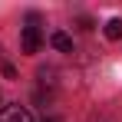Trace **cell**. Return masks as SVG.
Masks as SVG:
<instances>
[{
    "label": "cell",
    "instance_id": "1",
    "mask_svg": "<svg viewBox=\"0 0 122 122\" xmlns=\"http://www.w3.org/2000/svg\"><path fill=\"white\" fill-rule=\"evenodd\" d=\"M40 46H43V33H40V26H23V33H20V50L23 53H40Z\"/></svg>",
    "mask_w": 122,
    "mask_h": 122
},
{
    "label": "cell",
    "instance_id": "2",
    "mask_svg": "<svg viewBox=\"0 0 122 122\" xmlns=\"http://www.w3.org/2000/svg\"><path fill=\"white\" fill-rule=\"evenodd\" d=\"M0 122H33L26 106H3L0 109Z\"/></svg>",
    "mask_w": 122,
    "mask_h": 122
},
{
    "label": "cell",
    "instance_id": "3",
    "mask_svg": "<svg viewBox=\"0 0 122 122\" xmlns=\"http://www.w3.org/2000/svg\"><path fill=\"white\" fill-rule=\"evenodd\" d=\"M50 46L60 50V53H73V40H69L63 30H53V33H50Z\"/></svg>",
    "mask_w": 122,
    "mask_h": 122
},
{
    "label": "cell",
    "instance_id": "4",
    "mask_svg": "<svg viewBox=\"0 0 122 122\" xmlns=\"http://www.w3.org/2000/svg\"><path fill=\"white\" fill-rule=\"evenodd\" d=\"M106 36L109 40H122V20L119 17H112V20L106 23Z\"/></svg>",
    "mask_w": 122,
    "mask_h": 122
},
{
    "label": "cell",
    "instance_id": "5",
    "mask_svg": "<svg viewBox=\"0 0 122 122\" xmlns=\"http://www.w3.org/2000/svg\"><path fill=\"white\" fill-rule=\"evenodd\" d=\"M3 76H7V79H13V76H17V69H13L10 63H3Z\"/></svg>",
    "mask_w": 122,
    "mask_h": 122
},
{
    "label": "cell",
    "instance_id": "6",
    "mask_svg": "<svg viewBox=\"0 0 122 122\" xmlns=\"http://www.w3.org/2000/svg\"><path fill=\"white\" fill-rule=\"evenodd\" d=\"M43 122H56V119H43Z\"/></svg>",
    "mask_w": 122,
    "mask_h": 122
}]
</instances>
